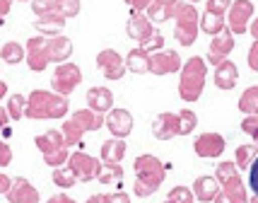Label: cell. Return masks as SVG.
<instances>
[{"label": "cell", "instance_id": "ac0fdd59", "mask_svg": "<svg viewBox=\"0 0 258 203\" xmlns=\"http://www.w3.org/2000/svg\"><path fill=\"white\" fill-rule=\"evenodd\" d=\"M213 80L220 90H234L236 80H239V68H236V63H232L229 58H225L220 66H215V78Z\"/></svg>", "mask_w": 258, "mask_h": 203}, {"label": "cell", "instance_id": "6125c7cd", "mask_svg": "<svg viewBox=\"0 0 258 203\" xmlns=\"http://www.w3.org/2000/svg\"><path fill=\"white\" fill-rule=\"evenodd\" d=\"M248 203H258V196H251V198H248Z\"/></svg>", "mask_w": 258, "mask_h": 203}, {"label": "cell", "instance_id": "003e7915", "mask_svg": "<svg viewBox=\"0 0 258 203\" xmlns=\"http://www.w3.org/2000/svg\"><path fill=\"white\" fill-rule=\"evenodd\" d=\"M22 3H27V0H22ZM29 3H32V0H29Z\"/></svg>", "mask_w": 258, "mask_h": 203}, {"label": "cell", "instance_id": "603a6c76", "mask_svg": "<svg viewBox=\"0 0 258 203\" xmlns=\"http://www.w3.org/2000/svg\"><path fill=\"white\" fill-rule=\"evenodd\" d=\"M34 145L39 147L41 155H48V153H56L60 147H66V143H63L60 128H51V131H46V133L36 135V138H34Z\"/></svg>", "mask_w": 258, "mask_h": 203}, {"label": "cell", "instance_id": "6da1fadb", "mask_svg": "<svg viewBox=\"0 0 258 203\" xmlns=\"http://www.w3.org/2000/svg\"><path fill=\"white\" fill-rule=\"evenodd\" d=\"M133 169H135L133 193L138 196V198L152 196V193L164 184V179H167V165H164L159 158L150 155V153L138 155L135 162H133Z\"/></svg>", "mask_w": 258, "mask_h": 203}, {"label": "cell", "instance_id": "d4e9b609", "mask_svg": "<svg viewBox=\"0 0 258 203\" xmlns=\"http://www.w3.org/2000/svg\"><path fill=\"white\" fill-rule=\"evenodd\" d=\"M123 61H125V68H128L131 73H135V75L150 73V54H147L143 46L131 48V51H128V56H125Z\"/></svg>", "mask_w": 258, "mask_h": 203}, {"label": "cell", "instance_id": "7c38bea8", "mask_svg": "<svg viewBox=\"0 0 258 203\" xmlns=\"http://www.w3.org/2000/svg\"><path fill=\"white\" fill-rule=\"evenodd\" d=\"M5 198H8V203H39L41 201V193H39V189L29 179L17 177V179H12Z\"/></svg>", "mask_w": 258, "mask_h": 203}, {"label": "cell", "instance_id": "5bb4252c", "mask_svg": "<svg viewBox=\"0 0 258 203\" xmlns=\"http://www.w3.org/2000/svg\"><path fill=\"white\" fill-rule=\"evenodd\" d=\"M125 32H128V36L131 39H135L138 44L143 46L155 34V24L147 20L145 12H133L131 17H128V22H125Z\"/></svg>", "mask_w": 258, "mask_h": 203}, {"label": "cell", "instance_id": "8fae6325", "mask_svg": "<svg viewBox=\"0 0 258 203\" xmlns=\"http://www.w3.org/2000/svg\"><path fill=\"white\" fill-rule=\"evenodd\" d=\"M104 126L109 128V133L113 138H128L131 131H133V114L128 112V109L113 107L111 112L104 114Z\"/></svg>", "mask_w": 258, "mask_h": 203}, {"label": "cell", "instance_id": "680465c9", "mask_svg": "<svg viewBox=\"0 0 258 203\" xmlns=\"http://www.w3.org/2000/svg\"><path fill=\"white\" fill-rule=\"evenodd\" d=\"M85 203H104V193H92Z\"/></svg>", "mask_w": 258, "mask_h": 203}, {"label": "cell", "instance_id": "db71d44e", "mask_svg": "<svg viewBox=\"0 0 258 203\" xmlns=\"http://www.w3.org/2000/svg\"><path fill=\"white\" fill-rule=\"evenodd\" d=\"M10 124V116H8V109L5 107H0V131L5 128V126Z\"/></svg>", "mask_w": 258, "mask_h": 203}, {"label": "cell", "instance_id": "816d5d0a", "mask_svg": "<svg viewBox=\"0 0 258 203\" xmlns=\"http://www.w3.org/2000/svg\"><path fill=\"white\" fill-rule=\"evenodd\" d=\"M10 8H12V0H0V24H3V20L8 17Z\"/></svg>", "mask_w": 258, "mask_h": 203}, {"label": "cell", "instance_id": "8992f818", "mask_svg": "<svg viewBox=\"0 0 258 203\" xmlns=\"http://www.w3.org/2000/svg\"><path fill=\"white\" fill-rule=\"evenodd\" d=\"M253 3L251 0H232L229 10H227L225 20L227 27L232 29V34H246L248 32V24L253 20Z\"/></svg>", "mask_w": 258, "mask_h": 203}, {"label": "cell", "instance_id": "7402d4cb", "mask_svg": "<svg viewBox=\"0 0 258 203\" xmlns=\"http://www.w3.org/2000/svg\"><path fill=\"white\" fill-rule=\"evenodd\" d=\"M75 124L87 133V131H99L101 126H104V114L94 112V109H90V107H85V109H78V112L70 116Z\"/></svg>", "mask_w": 258, "mask_h": 203}, {"label": "cell", "instance_id": "836d02e7", "mask_svg": "<svg viewBox=\"0 0 258 203\" xmlns=\"http://www.w3.org/2000/svg\"><path fill=\"white\" fill-rule=\"evenodd\" d=\"M51 179H53V184H56L58 189H73L75 184H78V177L70 172V167L68 165H63V167H53V174H51Z\"/></svg>", "mask_w": 258, "mask_h": 203}, {"label": "cell", "instance_id": "f907efd6", "mask_svg": "<svg viewBox=\"0 0 258 203\" xmlns=\"http://www.w3.org/2000/svg\"><path fill=\"white\" fill-rule=\"evenodd\" d=\"M46 203H78L75 198H70L68 193H56V196H51Z\"/></svg>", "mask_w": 258, "mask_h": 203}, {"label": "cell", "instance_id": "52a82bcc", "mask_svg": "<svg viewBox=\"0 0 258 203\" xmlns=\"http://www.w3.org/2000/svg\"><path fill=\"white\" fill-rule=\"evenodd\" d=\"M68 167H70V172L78 177V181L87 184V181L97 179L99 167H101V160L94 158V155H87V153H82V150H78V153H70Z\"/></svg>", "mask_w": 258, "mask_h": 203}, {"label": "cell", "instance_id": "3957f363", "mask_svg": "<svg viewBox=\"0 0 258 203\" xmlns=\"http://www.w3.org/2000/svg\"><path fill=\"white\" fill-rule=\"evenodd\" d=\"M208 63L201 56H191L179 70V97L183 102H198L205 90Z\"/></svg>", "mask_w": 258, "mask_h": 203}, {"label": "cell", "instance_id": "91938a15", "mask_svg": "<svg viewBox=\"0 0 258 203\" xmlns=\"http://www.w3.org/2000/svg\"><path fill=\"white\" fill-rule=\"evenodd\" d=\"M5 97H8V82H5V80H0V102L5 99Z\"/></svg>", "mask_w": 258, "mask_h": 203}, {"label": "cell", "instance_id": "74e56055", "mask_svg": "<svg viewBox=\"0 0 258 203\" xmlns=\"http://www.w3.org/2000/svg\"><path fill=\"white\" fill-rule=\"evenodd\" d=\"M68 158H70V147H60L56 153L44 155V162L48 167H63V165H68Z\"/></svg>", "mask_w": 258, "mask_h": 203}, {"label": "cell", "instance_id": "277c9868", "mask_svg": "<svg viewBox=\"0 0 258 203\" xmlns=\"http://www.w3.org/2000/svg\"><path fill=\"white\" fill-rule=\"evenodd\" d=\"M174 20H176V24H174V36H176L179 46L196 44L198 29H201V15L196 10V5L181 0L179 5H176V10H174Z\"/></svg>", "mask_w": 258, "mask_h": 203}, {"label": "cell", "instance_id": "9c48e42d", "mask_svg": "<svg viewBox=\"0 0 258 203\" xmlns=\"http://www.w3.org/2000/svg\"><path fill=\"white\" fill-rule=\"evenodd\" d=\"M181 56L176 51H171V48H162V51H155V54H150V73L152 75H174V73H179L181 70Z\"/></svg>", "mask_w": 258, "mask_h": 203}, {"label": "cell", "instance_id": "94428289", "mask_svg": "<svg viewBox=\"0 0 258 203\" xmlns=\"http://www.w3.org/2000/svg\"><path fill=\"white\" fill-rule=\"evenodd\" d=\"M162 3H167V5H171V8H176V5H179L181 0H162Z\"/></svg>", "mask_w": 258, "mask_h": 203}, {"label": "cell", "instance_id": "d590c367", "mask_svg": "<svg viewBox=\"0 0 258 203\" xmlns=\"http://www.w3.org/2000/svg\"><path fill=\"white\" fill-rule=\"evenodd\" d=\"M176 119H179V135L193 133L196 126H198V116H196V112H191V109H181V112L176 114Z\"/></svg>", "mask_w": 258, "mask_h": 203}, {"label": "cell", "instance_id": "f35d334b", "mask_svg": "<svg viewBox=\"0 0 258 203\" xmlns=\"http://www.w3.org/2000/svg\"><path fill=\"white\" fill-rule=\"evenodd\" d=\"M234 174H236V162H220V165L215 167V179L220 181V186H222L227 179H232Z\"/></svg>", "mask_w": 258, "mask_h": 203}, {"label": "cell", "instance_id": "8d00e7d4", "mask_svg": "<svg viewBox=\"0 0 258 203\" xmlns=\"http://www.w3.org/2000/svg\"><path fill=\"white\" fill-rule=\"evenodd\" d=\"M167 198L169 201H174V203H193L196 201L193 189H188V186H174V189L167 193Z\"/></svg>", "mask_w": 258, "mask_h": 203}, {"label": "cell", "instance_id": "60d3db41", "mask_svg": "<svg viewBox=\"0 0 258 203\" xmlns=\"http://www.w3.org/2000/svg\"><path fill=\"white\" fill-rule=\"evenodd\" d=\"M58 12H60L66 20L78 17V15H80V0H63V3L58 5Z\"/></svg>", "mask_w": 258, "mask_h": 203}, {"label": "cell", "instance_id": "e0dca14e", "mask_svg": "<svg viewBox=\"0 0 258 203\" xmlns=\"http://www.w3.org/2000/svg\"><path fill=\"white\" fill-rule=\"evenodd\" d=\"M66 17L60 12H48V15H41L34 20V29L44 36H56V34H63L66 29Z\"/></svg>", "mask_w": 258, "mask_h": 203}, {"label": "cell", "instance_id": "c3c4849f", "mask_svg": "<svg viewBox=\"0 0 258 203\" xmlns=\"http://www.w3.org/2000/svg\"><path fill=\"white\" fill-rule=\"evenodd\" d=\"M246 61H248V68H251V70H256V73H258V39L253 41V44H251V48H248Z\"/></svg>", "mask_w": 258, "mask_h": 203}, {"label": "cell", "instance_id": "03108f58", "mask_svg": "<svg viewBox=\"0 0 258 203\" xmlns=\"http://www.w3.org/2000/svg\"><path fill=\"white\" fill-rule=\"evenodd\" d=\"M164 203H174V201H169V198H167V201H164Z\"/></svg>", "mask_w": 258, "mask_h": 203}, {"label": "cell", "instance_id": "ffe728a7", "mask_svg": "<svg viewBox=\"0 0 258 203\" xmlns=\"http://www.w3.org/2000/svg\"><path fill=\"white\" fill-rule=\"evenodd\" d=\"M191 189H193V196L201 203H213L215 196L220 193V181L215 177H210V174H203V177H198L193 181Z\"/></svg>", "mask_w": 258, "mask_h": 203}, {"label": "cell", "instance_id": "e575fe53", "mask_svg": "<svg viewBox=\"0 0 258 203\" xmlns=\"http://www.w3.org/2000/svg\"><path fill=\"white\" fill-rule=\"evenodd\" d=\"M5 109H8V116H10V121H20V119H24V109H27V97H24V94H12V97H8V104H5Z\"/></svg>", "mask_w": 258, "mask_h": 203}, {"label": "cell", "instance_id": "44dd1931", "mask_svg": "<svg viewBox=\"0 0 258 203\" xmlns=\"http://www.w3.org/2000/svg\"><path fill=\"white\" fill-rule=\"evenodd\" d=\"M125 153H128L125 138H109L99 147V160L101 162H123Z\"/></svg>", "mask_w": 258, "mask_h": 203}, {"label": "cell", "instance_id": "ab89813d", "mask_svg": "<svg viewBox=\"0 0 258 203\" xmlns=\"http://www.w3.org/2000/svg\"><path fill=\"white\" fill-rule=\"evenodd\" d=\"M32 10L36 17H41V15H48V12H58V3H53V0H32Z\"/></svg>", "mask_w": 258, "mask_h": 203}, {"label": "cell", "instance_id": "e7e4bbea", "mask_svg": "<svg viewBox=\"0 0 258 203\" xmlns=\"http://www.w3.org/2000/svg\"><path fill=\"white\" fill-rule=\"evenodd\" d=\"M53 3H58V5H60V3H63V0H53Z\"/></svg>", "mask_w": 258, "mask_h": 203}, {"label": "cell", "instance_id": "9f6ffc18", "mask_svg": "<svg viewBox=\"0 0 258 203\" xmlns=\"http://www.w3.org/2000/svg\"><path fill=\"white\" fill-rule=\"evenodd\" d=\"M213 203H232V201H229V198H227V193L222 191V189H220V193L215 196V201H213Z\"/></svg>", "mask_w": 258, "mask_h": 203}, {"label": "cell", "instance_id": "be15d7a7", "mask_svg": "<svg viewBox=\"0 0 258 203\" xmlns=\"http://www.w3.org/2000/svg\"><path fill=\"white\" fill-rule=\"evenodd\" d=\"M186 3H193V5H196V3H198V0H186Z\"/></svg>", "mask_w": 258, "mask_h": 203}, {"label": "cell", "instance_id": "f6af8a7d", "mask_svg": "<svg viewBox=\"0 0 258 203\" xmlns=\"http://www.w3.org/2000/svg\"><path fill=\"white\" fill-rule=\"evenodd\" d=\"M248 186H251L253 196H258V158L253 160L251 167H248Z\"/></svg>", "mask_w": 258, "mask_h": 203}, {"label": "cell", "instance_id": "83f0119b", "mask_svg": "<svg viewBox=\"0 0 258 203\" xmlns=\"http://www.w3.org/2000/svg\"><path fill=\"white\" fill-rule=\"evenodd\" d=\"M174 10L176 8H171L167 3H162V0H152L150 5H147V20L152 24H162V22H169V20H174Z\"/></svg>", "mask_w": 258, "mask_h": 203}, {"label": "cell", "instance_id": "6f0895ef", "mask_svg": "<svg viewBox=\"0 0 258 203\" xmlns=\"http://www.w3.org/2000/svg\"><path fill=\"white\" fill-rule=\"evenodd\" d=\"M248 29H251V36H253V39H258V17H256V20H251Z\"/></svg>", "mask_w": 258, "mask_h": 203}, {"label": "cell", "instance_id": "11a10c76", "mask_svg": "<svg viewBox=\"0 0 258 203\" xmlns=\"http://www.w3.org/2000/svg\"><path fill=\"white\" fill-rule=\"evenodd\" d=\"M222 61H225V58L215 56V54H210V51H208V56H205V63H210V66H220Z\"/></svg>", "mask_w": 258, "mask_h": 203}, {"label": "cell", "instance_id": "7dc6e473", "mask_svg": "<svg viewBox=\"0 0 258 203\" xmlns=\"http://www.w3.org/2000/svg\"><path fill=\"white\" fill-rule=\"evenodd\" d=\"M104 203H131V196L123 191L116 193H104Z\"/></svg>", "mask_w": 258, "mask_h": 203}, {"label": "cell", "instance_id": "f546056e", "mask_svg": "<svg viewBox=\"0 0 258 203\" xmlns=\"http://www.w3.org/2000/svg\"><path fill=\"white\" fill-rule=\"evenodd\" d=\"M239 112L246 116H258V85L246 87L239 97Z\"/></svg>", "mask_w": 258, "mask_h": 203}, {"label": "cell", "instance_id": "bcb514c9", "mask_svg": "<svg viewBox=\"0 0 258 203\" xmlns=\"http://www.w3.org/2000/svg\"><path fill=\"white\" fill-rule=\"evenodd\" d=\"M10 162H12V147L5 140H0V169L8 167Z\"/></svg>", "mask_w": 258, "mask_h": 203}, {"label": "cell", "instance_id": "7bdbcfd3", "mask_svg": "<svg viewBox=\"0 0 258 203\" xmlns=\"http://www.w3.org/2000/svg\"><path fill=\"white\" fill-rule=\"evenodd\" d=\"M229 5H232V0H205V10L215 12V15H222V17L227 15Z\"/></svg>", "mask_w": 258, "mask_h": 203}, {"label": "cell", "instance_id": "30bf717a", "mask_svg": "<svg viewBox=\"0 0 258 203\" xmlns=\"http://www.w3.org/2000/svg\"><path fill=\"white\" fill-rule=\"evenodd\" d=\"M97 68L104 73L106 80H121L125 75V70H128L121 54L113 51V48H101L97 54Z\"/></svg>", "mask_w": 258, "mask_h": 203}, {"label": "cell", "instance_id": "4316f807", "mask_svg": "<svg viewBox=\"0 0 258 203\" xmlns=\"http://www.w3.org/2000/svg\"><path fill=\"white\" fill-rule=\"evenodd\" d=\"M222 191L227 193V198L232 203H248V191H246V184L241 181L239 174H234L232 179H227L222 184Z\"/></svg>", "mask_w": 258, "mask_h": 203}, {"label": "cell", "instance_id": "484cf974", "mask_svg": "<svg viewBox=\"0 0 258 203\" xmlns=\"http://www.w3.org/2000/svg\"><path fill=\"white\" fill-rule=\"evenodd\" d=\"M97 181H101L104 186H118L123 181V167H121V162H101Z\"/></svg>", "mask_w": 258, "mask_h": 203}, {"label": "cell", "instance_id": "4fadbf2b", "mask_svg": "<svg viewBox=\"0 0 258 203\" xmlns=\"http://www.w3.org/2000/svg\"><path fill=\"white\" fill-rule=\"evenodd\" d=\"M227 140L220 133H203L193 140V153L198 158H220L225 153Z\"/></svg>", "mask_w": 258, "mask_h": 203}, {"label": "cell", "instance_id": "f5cc1de1", "mask_svg": "<svg viewBox=\"0 0 258 203\" xmlns=\"http://www.w3.org/2000/svg\"><path fill=\"white\" fill-rule=\"evenodd\" d=\"M10 184H12L10 177L0 172V193H8V189H10Z\"/></svg>", "mask_w": 258, "mask_h": 203}, {"label": "cell", "instance_id": "9a60e30c", "mask_svg": "<svg viewBox=\"0 0 258 203\" xmlns=\"http://www.w3.org/2000/svg\"><path fill=\"white\" fill-rule=\"evenodd\" d=\"M46 51H48V61L51 63H66L73 56V41L66 34H56V36H46Z\"/></svg>", "mask_w": 258, "mask_h": 203}, {"label": "cell", "instance_id": "7a4b0ae2", "mask_svg": "<svg viewBox=\"0 0 258 203\" xmlns=\"http://www.w3.org/2000/svg\"><path fill=\"white\" fill-rule=\"evenodd\" d=\"M68 109L70 102L63 94L53 90H32V94L27 97L24 119H63L68 116Z\"/></svg>", "mask_w": 258, "mask_h": 203}, {"label": "cell", "instance_id": "5b68a950", "mask_svg": "<svg viewBox=\"0 0 258 203\" xmlns=\"http://www.w3.org/2000/svg\"><path fill=\"white\" fill-rule=\"evenodd\" d=\"M82 82V70H80L78 63L73 61H66V63H58L56 70H53V78H51V90L63 94V97H70L73 92L78 90V85Z\"/></svg>", "mask_w": 258, "mask_h": 203}, {"label": "cell", "instance_id": "b9f144b4", "mask_svg": "<svg viewBox=\"0 0 258 203\" xmlns=\"http://www.w3.org/2000/svg\"><path fill=\"white\" fill-rule=\"evenodd\" d=\"M241 131L253 138V143L258 145V116H244L241 121Z\"/></svg>", "mask_w": 258, "mask_h": 203}, {"label": "cell", "instance_id": "d6986e66", "mask_svg": "<svg viewBox=\"0 0 258 203\" xmlns=\"http://www.w3.org/2000/svg\"><path fill=\"white\" fill-rule=\"evenodd\" d=\"M85 99H87L90 109H94V112H99V114H106L113 109V92L109 87H101V85L99 87H90Z\"/></svg>", "mask_w": 258, "mask_h": 203}, {"label": "cell", "instance_id": "ba28073f", "mask_svg": "<svg viewBox=\"0 0 258 203\" xmlns=\"http://www.w3.org/2000/svg\"><path fill=\"white\" fill-rule=\"evenodd\" d=\"M24 51H27V66L32 73H44L46 68H48V51H46V36L44 34H39V36H32V39H27V44H24Z\"/></svg>", "mask_w": 258, "mask_h": 203}, {"label": "cell", "instance_id": "681fc988", "mask_svg": "<svg viewBox=\"0 0 258 203\" xmlns=\"http://www.w3.org/2000/svg\"><path fill=\"white\" fill-rule=\"evenodd\" d=\"M150 3H152V0H125V5H128L133 12H145Z\"/></svg>", "mask_w": 258, "mask_h": 203}, {"label": "cell", "instance_id": "4dcf8cb0", "mask_svg": "<svg viewBox=\"0 0 258 203\" xmlns=\"http://www.w3.org/2000/svg\"><path fill=\"white\" fill-rule=\"evenodd\" d=\"M225 27H227V20L222 15H215V12H208V10L201 15V32L215 36V34L222 32Z\"/></svg>", "mask_w": 258, "mask_h": 203}, {"label": "cell", "instance_id": "2e32d148", "mask_svg": "<svg viewBox=\"0 0 258 203\" xmlns=\"http://www.w3.org/2000/svg\"><path fill=\"white\" fill-rule=\"evenodd\" d=\"M152 135L157 140H171V138H176L179 135V119H176V114H171V112L159 114L157 119L152 121Z\"/></svg>", "mask_w": 258, "mask_h": 203}, {"label": "cell", "instance_id": "1f68e13d", "mask_svg": "<svg viewBox=\"0 0 258 203\" xmlns=\"http://www.w3.org/2000/svg\"><path fill=\"white\" fill-rule=\"evenodd\" d=\"M60 133H63V143H66V147H73V145H80V143H82L85 131H82L73 119H66L63 126H60Z\"/></svg>", "mask_w": 258, "mask_h": 203}, {"label": "cell", "instance_id": "d6a6232c", "mask_svg": "<svg viewBox=\"0 0 258 203\" xmlns=\"http://www.w3.org/2000/svg\"><path fill=\"white\" fill-rule=\"evenodd\" d=\"M234 155H236V158H234L236 169H246V172H248L251 162L258 158V145H256V143H248V145H239V147H236Z\"/></svg>", "mask_w": 258, "mask_h": 203}, {"label": "cell", "instance_id": "f1b7e54d", "mask_svg": "<svg viewBox=\"0 0 258 203\" xmlns=\"http://www.w3.org/2000/svg\"><path fill=\"white\" fill-rule=\"evenodd\" d=\"M24 56H27V51H24V46L17 44V41H5V44L0 46V58H3L8 66L22 63Z\"/></svg>", "mask_w": 258, "mask_h": 203}, {"label": "cell", "instance_id": "ee69618b", "mask_svg": "<svg viewBox=\"0 0 258 203\" xmlns=\"http://www.w3.org/2000/svg\"><path fill=\"white\" fill-rule=\"evenodd\" d=\"M143 48H145L147 54H155V51H162V48H164V36H162V34H159L157 29H155V34H152V36L147 39L145 44H143Z\"/></svg>", "mask_w": 258, "mask_h": 203}, {"label": "cell", "instance_id": "cb8c5ba5", "mask_svg": "<svg viewBox=\"0 0 258 203\" xmlns=\"http://www.w3.org/2000/svg\"><path fill=\"white\" fill-rule=\"evenodd\" d=\"M210 54H215V56L220 58H227L232 51H234V34H232V29L229 27H225L220 34H215L213 39H210V48H208Z\"/></svg>", "mask_w": 258, "mask_h": 203}]
</instances>
